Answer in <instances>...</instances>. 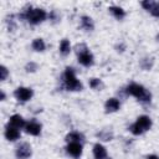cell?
<instances>
[{"mask_svg": "<svg viewBox=\"0 0 159 159\" xmlns=\"http://www.w3.org/2000/svg\"><path fill=\"white\" fill-rule=\"evenodd\" d=\"M20 17L21 19H25V20H27L29 22H31V24H39V22H42L45 19H46V12H45V10H42V9H31V6L27 9V10H25L21 15H20Z\"/></svg>", "mask_w": 159, "mask_h": 159, "instance_id": "6da1fadb", "label": "cell"}, {"mask_svg": "<svg viewBox=\"0 0 159 159\" xmlns=\"http://www.w3.org/2000/svg\"><path fill=\"white\" fill-rule=\"evenodd\" d=\"M125 91H127L128 94L134 96L135 98H138V99L142 101V102H149L150 98H152L150 92H148L143 86L137 84V83H130V84L127 87Z\"/></svg>", "mask_w": 159, "mask_h": 159, "instance_id": "7a4b0ae2", "label": "cell"}, {"mask_svg": "<svg viewBox=\"0 0 159 159\" xmlns=\"http://www.w3.org/2000/svg\"><path fill=\"white\" fill-rule=\"evenodd\" d=\"M63 78H65V86L68 91H81L82 89V83L76 78L73 68L67 67L65 71Z\"/></svg>", "mask_w": 159, "mask_h": 159, "instance_id": "3957f363", "label": "cell"}, {"mask_svg": "<svg viewBox=\"0 0 159 159\" xmlns=\"http://www.w3.org/2000/svg\"><path fill=\"white\" fill-rule=\"evenodd\" d=\"M152 125V120L148 116H140L137 122L134 124H132L130 127V132L135 135H139V134H143L145 130H148Z\"/></svg>", "mask_w": 159, "mask_h": 159, "instance_id": "277c9868", "label": "cell"}, {"mask_svg": "<svg viewBox=\"0 0 159 159\" xmlns=\"http://www.w3.org/2000/svg\"><path fill=\"white\" fill-rule=\"evenodd\" d=\"M78 53V62L82 63L83 66H91L93 63V56L89 51H87V47L83 50H76Z\"/></svg>", "mask_w": 159, "mask_h": 159, "instance_id": "5b68a950", "label": "cell"}, {"mask_svg": "<svg viewBox=\"0 0 159 159\" xmlns=\"http://www.w3.org/2000/svg\"><path fill=\"white\" fill-rule=\"evenodd\" d=\"M14 96H15L19 101L25 102V101H29V99L32 97V89L26 88V87H19V88L15 89Z\"/></svg>", "mask_w": 159, "mask_h": 159, "instance_id": "8992f818", "label": "cell"}, {"mask_svg": "<svg viewBox=\"0 0 159 159\" xmlns=\"http://www.w3.org/2000/svg\"><path fill=\"white\" fill-rule=\"evenodd\" d=\"M31 155V147L27 143H22L16 148V157L17 158H29Z\"/></svg>", "mask_w": 159, "mask_h": 159, "instance_id": "52a82bcc", "label": "cell"}, {"mask_svg": "<svg viewBox=\"0 0 159 159\" xmlns=\"http://www.w3.org/2000/svg\"><path fill=\"white\" fill-rule=\"evenodd\" d=\"M67 152L75 158H78L82 154V145L78 142H72L67 145Z\"/></svg>", "mask_w": 159, "mask_h": 159, "instance_id": "ba28073f", "label": "cell"}, {"mask_svg": "<svg viewBox=\"0 0 159 159\" xmlns=\"http://www.w3.org/2000/svg\"><path fill=\"white\" fill-rule=\"evenodd\" d=\"M9 125H11V127H14V128L19 129V128L25 127L26 124H25V120L22 119V117H21V116H19V114H14V116H11V117H10Z\"/></svg>", "mask_w": 159, "mask_h": 159, "instance_id": "9c48e42d", "label": "cell"}, {"mask_svg": "<svg viewBox=\"0 0 159 159\" xmlns=\"http://www.w3.org/2000/svg\"><path fill=\"white\" fill-rule=\"evenodd\" d=\"M25 130H26V133H29L31 135H39L41 132V125L36 122H30L25 125Z\"/></svg>", "mask_w": 159, "mask_h": 159, "instance_id": "30bf717a", "label": "cell"}, {"mask_svg": "<svg viewBox=\"0 0 159 159\" xmlns=\"http://www.w3.org/2000/svg\"><path fill=\"white\" fill-rule=\"evenodd\" d=\"M5 137H6L7 140L14 142V140L19 139V137H20V132H19L16 128H14V127L7 125L6 129H5Z\"/></svg>", "mask_w": 159, "mask_h": 159, "instance_id": "8fae6325", "label": "cell"}, {"mask_svg": "<svg viewBox=\"0 0 159 159\" xmlns=\"http://www.w3.org/2000/svg\"><path fill=\"white\" fill-rule=\"evenodd\" d=\"M93 154L96 159H107V152L106 148L101 144H94L93 147Z\"/></svg>", "mask_w": 159, "mask_h": 159, "instance_id": "7c38bea8", "label": "cell"}, {"mask_svg": "<svg viewBox=\"0 0 159 159\" xmlns=\"http://www.w3.org/2000/svg\"><path fill=\"white\" fill-rule=\"evenodd\" d=\"M106 109L107 112H116L119 109V101L116 98H109L106 102Z\"/></svg>", "mask_w": 159, "mask_h": 159, "instance_id": "4fadbf2b", "label": "cell"}, {"mask_svg": "<svg viewBox=\"0 0 159 159\" xmlns=\"http://www.w3.org/2000/svg\"><path fill=\"white\" fill-rule=\"evenodd\" d=\"M81 26H82L86 31H91V30H93V27H94L92 19L88 17V16H82V19H81Z\"/></svg>", "mask_w": 159, "mask_h": 159, "instance_id": "5bb4252c", "label": "cell"}, {"mask_svg": "<svg viewBox=\"0 0 159 159\" xmlns=\"http://www.w3.org/2000/svg\"><path fill=\"white\" fill-rule=\"evenodd\" d=\"M82 139H83V135L78 132H72L66 137V140L70 142V143H72V142H78L80 143V140H82Z\"/></svg>", "mask_w": 159, "mask_h": 159, "instance_id": "9a60e30c", "label": "cell"}, {"mask_svg": "<svg viewBox=\"0 0 159 159\" xmlns=\"http://www.w3.org/2000/svg\"><path fill=\"white\" fill-rule=\"evenodd\" d=\"M109 11H111L117 19H123L124 15H125L124 10H123L122 7H118V6H111V7H109Z\"/></svg>", "mask_w": 159, "mask_h": 159, "instance_id": "2e32d148", "label": "cell"}, {"mask_svg": "<svg viewBox=\"0 0 159 159\" xmlns=\"http://www.w3.org/2000/svg\"><path fill=\"white\" fill-rule=\"evenodd\" d=\"M70 50H71V45H70V41L68 40H62L61 43H60V51L62 55H67L70 53Z\"/></svg>", "mask_w": 159, "mask_h": 159, "instance_id": "e0dca14e", "label": "cell"}, {"mask_svg": "<svg viewBox=\"0 0 159 159\" xmlns=\"http://www.w3.org/2000/svg\"><path fill=\"white\" fill-rule=\"evenodd\" d=\"M32 48L35 51H43L45 50V42L41 39H35L32 41Z\"/></svg>", "mask_w": 159, "mask_h": 159, "instance_id": "ac0fdd59", "label": "cell"}, {"mask_svg": "<svg viewBox=\"0 0 159 159\" xmlns=\"http://www.w3.org/2000/svg\"><path fill=\"white\" fill-rule=\"evenodd\" d=\"M101 86H102L101 80H98V78H92V80H89V87H91V88L97 89V88H99Z\"/></svg>", "mask_w": 159, "mask_h": 159, "instance_id": "d6986e66", "label": "cell"}, {"mask_svg": "<svg viewBox=\"0 0 159 159\" xmlns=\"http://www.w3.org/2000/svg\"><path fill=\"white\" fill-rule=\"evenodd\" d=\"M149 11L152 12V15H154V16L159 17V2L153 1V5H152V7H150V10H149Z\"/></svg>", "mask_w": 159, "mask_h": 159, "instance_id": "ffe728a7", "label": "cell"}, {"mask_svg": "<svg viewBox=\"0 0 159 159\" xmlns=\"http://www.w3.org/2000/svg\"><path fill=\"white\" fill-rule=\"evenodd\" d=\"M98 137H101L103 140H109L112 138V133H109L108 130H104L102 133H98Z\"/></svg>", "mask_w": 159, "mask_h": 159, "instance_id": "44dd1931", "label": "cell"}, {"mask_svg": "<svg viewBox=\"0 0 159 159\" xmlns=\"http://www.w3.org/2000/svg\"><path fill=\"white\" fill-rule=\"evenodd\" d=\"M0 72H1L0 80H1V81L6 80V77H7V68H6L5 66H1V67H0Z\"/></svg>", "mask_w": 159, "mask_h": 159, "instance_id": "7402d4cb", "label": "cell"}, {"mask_svg": "<svg viewBox=\"0 0 159 159\" xmlns=\"http://www.w3.org/2000/svg\"><path fill=\"white\" fill-rule=\"evenodd\" d=\"M35 70H37V65H36V63L30 62V63H27V65H26V71H27V72H30V71H31V72H34Z\"/></svg>", "mask_w": 159, "mask_h": 159, "instance_id": "603a6c76", "label": "cell"}, {"mask_svg": "<svg viewBox=\"0 0 159 159\" xmlns=\"http://www.w3.org/2000/svg\"><path fill=\"white\" fill-rule=\"evenodd\" d=\"M147 159H159V157H157V155H149Z\"/></svg>", "mask_w": 159, "mask_h": 159, "instance_id": "cb8c5ba5", "label": "cell"}, {"mask_svg": "<svg viewBox=\"0 0 159 159\" xmlns=\"http://www.w3.org/2000/svg\"><path fill=\"white\" fill-rule=\"evenodd\" d=\"M4 99H5V93L1 91V101H4Z\"/></svg>", "mask_w": 159, "mask_h": 159, "instance_id": "d4e9b609", "label": "cell"}, {"mask_svg": "<svg viewBox=\"0 0 159 159\" xmlns=\"http://www.w3.org/2000/svg\"><path fill=\"white\" fill-rule=\"evenodd\" d=\"M158 39H159V36H158Z\"/></svg>", "mask_w": 159, "mask_h": 159, "instance_id": "484cf974", "label": "cell"}]
</instances>
